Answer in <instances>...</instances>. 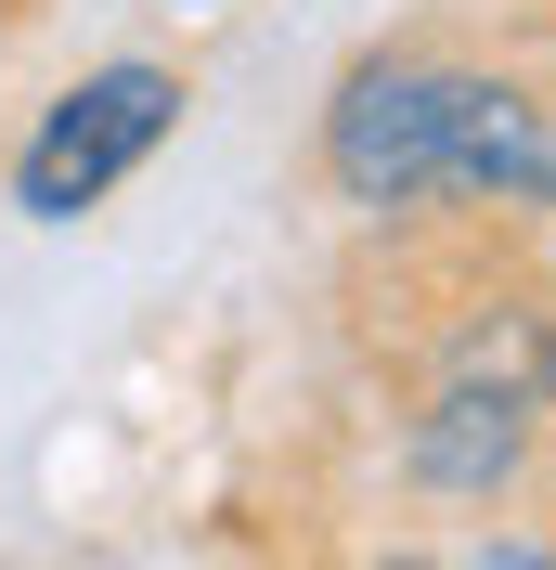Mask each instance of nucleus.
<instances>
[{
  "label": "nucleus",
  "mask_w": 556,
  "mask_h": 570,
  "mask_svg": "<svg viewBox=\"0 0 556 570\" xmlns=\"http://www.w3.org/2000/svg\"><path fill=\"white\" fill-rule=\"evenodd\" d=\"M427 234H492V247H544L556 234V66L530 39L440 27Z\"/></svg>",
  "instance_id": "obj_1"
},
{
  "label": "nucleus",
  "mask_w": 556,
  "mask_h": 570,
  "mask_svg": "<svg viewBox=\"0 0 556 570\" xmlns=\"http://www.w3.org/2000/svg\"><path fill=\"white\" fill-rule=\"evenodd\" d=\"M181 117H195V66H169V52H91L78 78H52L27 105V130L0 142V220H27V234L105 220L181 142Z\"/></svg>",
  "instance_id": "obj_2"
},
{
  "label": "nucleus",
  "mask_w": 556,
  "mask_h": 570,
  "mask_svg": "<svg viewBox=\"0 0 556 570\" xmlns=\"http://www.w3.org/2000/svg\"><path fill=\"white\" fill-rule=\"evenodd\" d=\"M427 117H440V27H388L363 39L311 105V181L349 234H427Z\"/></svg>",
  "instance_id": "obj_3"
},
{
  "label": "nucleus",
  "mask_w": 556,
  "mask_h": 570,
  "mask_svg": "<svg viewBox=\"0 0 556 570\" xmlns=\"http://www.w3.org/2000/svg\"><path fill=\"white\" fill-rule=\"evenodd\" d=\"M544 402L479 390V376H401L388 402V493L440 505V519H505L544 480Z\"/></svg>",
  "instance_id": "obj_4"
},
{
  "label": "nucleus",
  "mask_w": 556,
  "mask_h": 570,
  "mask_svg": "<svg viewBox=\"0 0 556 570\" xmlns=\"http://www.w3.org/2000/svg\"><path fill=\"white\" fill-rule=\"evenodd\" d=\"M156 13H181V27H208V13H234V0H156Z\"/></svg>",
  "instance_id": "obj_5"
},
{
  "label": "nucleus",
  "mask_w": 556,
  "mask_h": 570,
  "mask_svg": "<svg viewBox=\"0 0 556 570\" xmlns=\"http://www.w3.org/2000/svg\"><path fill=\"white\" fill-rule=\"evenodd\" d=\"M530 493H556V428H544V480H530Z\"/></svg>",
  "instance_id": "obj_6"
}]
</instances>
